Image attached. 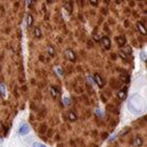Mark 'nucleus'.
<instances>
[{"instance_id": "7ed1b4c3", "label": "nucleus", "mask_w": 147, "mask_h": 147, "mask_svg": "<svg viewBox=\"0 0 147 147\" xmlns=\"http://www.w3.org/2000/svg\"><path fill=\"white\" fill-rule=\"evenodd\" d=\"M95 81H96V83H97V86L99 88L104 87V81H103V79H102V76L99 74H95Z\"/></svg>"}, {"instance_id": "9b49d317", "label": "nucleus", "mask_w": 147, "mask_h": 147, "mask_svg": "<svg viewBox=\"0 0 147 147\" xmlns=\"http://www.w3.org/2000/svg\"><path fill=\"white\" fill-rule=\"evenodd\" d=\"M33 34H34V37L38 38V39H40V38L42 37V33H41V30H40L39 28H36V29L33 30Z\"/></svg>"}, {"instance_id": "4468645a", "label": "nucleus", "mask_w": 147, "mask_h": 147, "mask_svg": "<svg viewBox=\"0 0 147 147\" xmlns=\"http://www.w3.org/2000/svg\"><path fill=\"white\" fill-rule=\"evenodd\" d=\"M48 54H49L50 56H54V55H55V49H54L53 46H49V47H48Z\"/></svg>"}, {"instance_id": "6ab92c4d", "label": "nucleus", "mask_w": 147, "mask_h": 147, "mask_svg": "<svg viewBox=\"0 0 147 147\" xmlns=\"http://www.w3.org/2000/svg\"><path fill=\"white\" fill-rule=\"evenodd\" d=\"M90 2H91V5H92V6H97V1L92 0V1H90Z\"/></svg>"}, {"instance_id": "a211bd4d", "label": "nucleus", "mask_w": 147, "mask_h": 147, "mask_svg": "<svg viewBox=\"0 0 147 147\" xmlns=\"http://www.w3.org/2000/svg\"><path fill=\"white\" fill-rule=\"evenodd\" d=\"M33 147H47V146H43V145H41V144H39V143H34V144H33Z\"/></svg>"}, {"instance_id": "0eeeda50", "label": "nucleus", "mask_w": 147, "mask_h": 147, "mask_svg": "<svg viewBox=\"0 0 147 147\" xmlns=\"http://www.w3.org/2000/svg\"><path fill=\"white\" fill-rule=\"evenodd\" d=\"M67 117H69V120H70V121H72V122H75V121L78 120V116H76V114L74 113L73 111H70V112H69Z\"/></svg>"}, {"instance_id": "9d476101", "label": "nucleus", "mask_w": 147, "mask_h": 147, "mask_svg": "<svg viewBox=\"0 0 147 147\" xmlns=\"http://www.w3.org/2000/svg\"><path fill=\"white\" fill-rule=\"evenodd\" d=\"M134 145L136 147H140L142 145H143V139H142V137H136L135 138V140H134Z\"/></svg>"}, {"instance_id": "1a4fd4ad", "label": "nucleus", "mask_w": 147, "mask_h": 147, "mask_svg": "<svg viewBox=\"0 0 147 147\" xmlns=\"http://www.w3.org/2000/svg\"><path fill=\"white\" fill-rule=\"evenodd\" d=\"M121 51H123L127 56H130V55L132 54V49H131L129 46H124V47L122 48V50H121Z\"/></svg>"}, {"instance_id": "f257e3e1", "label": "nucleus", "mask_w": 147, "mask_h": 147, "mask_svg": "<svg viewBox=\"0 0 147 147\" xmlns=\"http://www.w3.org/2000/svg\"><path fill=\"white\" fill-rule=\"evenodd\" d=\"M116 43L120 46V47H124L125 46V43H127V39L124 36H119V37H116Z\"/></svg>"}, {"instance_id": "f3484780", "label": "nucleus", "mask_w": 147, "mask_h": 147, "mask_svg": "<svg viewBox=\"0 0 147 147\" xmlns=\"http://www.w3.org/2000/svg\"><path fill=\"white\" fill-rule=\"evenodd\" d=\"M65 8H66L69 11H72V8H71V3H70V2H67V3L65 5Z\"/></svg>"}, {"instance_id": "f8f14e48", "label": "nucleus", "mask_w": 147, "mask_h": 147, "mask_svg": "<svg viewBox=\"0 0 147 147\" xmlns=\"http://www.w3.org/2000/svg\"><path fill=\"white\" fill-rule=\"evenodd\" d=\"M26 23H28V26L29 28L32 26V24H33V16L31 14H28V21H26Z\"/></svg>"}, {"instance_id": "dca6fc26", "label": "nucleus", "mask_w": 147, "mask_h": 147, "mask_svg": "<svg viewBox=\"0 0 147 147\" xmlns=\"http://www.w3.org/2000/svg\"><path fill=\"white\" fill-rule=\"evenodd\" d=\"M119 55H120V56H121L123 59H128V56H127V55H125L123 51H121V50H120V51H119Z\"/></svg>"}, {"instance_id": "423d86ee", "label": "nucleus", "mask_w": 147, "mask_h": 147, "mask_svg": "<svg viewBox=\"0 0 147 147\" xmlns=\"http://www.w3.org/2000/svg\"><path fill=\"white\" fill-rule=\"evenodd\" d=\"M117 97H119L121 100L125 99V97H127V88H123L122 90H120V91L117 92Z\"/></svg>"}, {"instance_id": "2eb2a0df", "label": "nucleus", "mask_w": 147, "mask_h": 147, "mask_svg": "<svg viewBox=\"0 0 147 147\" xmlns=\"http://www.w3.org/2000/svg\"><path fill=\"white\" fill-rule=\"evenodd\" d=\"M92 39H94V41H96V42H99V40H100V37H99L97 33H94V34H92Z\"/></svg>"}, {"instance_id": "20e7f679", "label": "nucleus", "mask_w": 147, "mask_h": 147, "mask_svg": "<svg viewBox=\"0 0 147 147\" xmlns=\"http://www.w3.org/2000/svg\"><path fill=\"white\" fill-rule=\"evenodd\" d=\"M102 42H103V46L106 48V49H110L111 48V40L109 37H103L102 38Z\"/></svg>"}, {"instance_id": "f03ea898", "label": "nucleus", "mask_w": 147, "mask_h": 147, "mask_svg": "<svg viewBox=\"0 0 147 147\" xmlns=\"http://www.w3.org/2000/svg\"><path fill=\"white\" fill-rule=\"evenodd\" d=\"M65 56H66V57H67V59H69V61H71V62H75V59H76L75 54H74L71 49H67V50L65 51Z\"/></svg>"}, {"instance_id": "6e6552de", "label": "nucleus", "mask_w": 147, "mask_h": 147, "mask_svg": "<svg viewBox=\"0 0 147 147\" xmlns=\"http://www.w3.org/2000/svg\"><path fill=\"white\" fill-rule=\"evenodd\" d=\"M137 26H138V29H139V32H140L142 34L146 36V28L143 25V23H142V22H138V23H137Z\"/></svg>"}, {"instance_id": "39448f33", "label": "nucleus", "mask_w": 147, "mask_h": 147, "mask_svg": "<svg viewBox=\"0 0 147 147\" xmlns=\"http://www.w3.org/2000/svg\"><path fill=\"white\" fill-rule=\"evenodd\" d=\"M28 132H29V125H28V124H23V125L20 128V130H18V134L22 135V136H23V135H26Z\"/></svg>"}, {"instance_id": "ddd939ff", "label": "nucleus", "mask_w": 147, "mask_h": 147, "mask_svg": "<svg viewBox=\"0 0 147 147\" xmlns=\"http://www.w3.org/2000/svg\"><path fill=\"white\" fill-rule=\"evenodd\" d=\"M50 94H51V96L54 97V98H56L57 97V95H58V90L55 88V87H50Z\"/></svg>"}]
</instances>
